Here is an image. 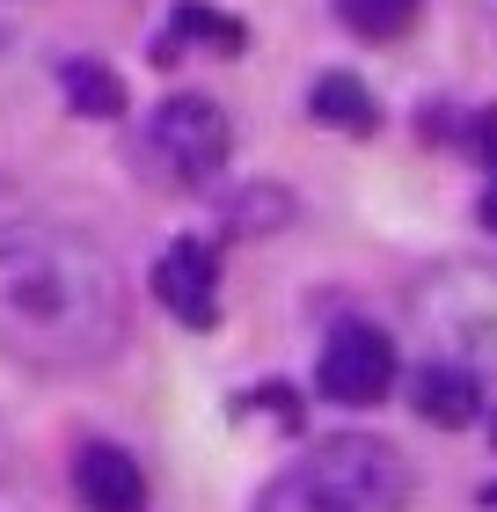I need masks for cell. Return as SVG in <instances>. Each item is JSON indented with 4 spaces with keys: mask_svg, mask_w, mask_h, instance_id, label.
<instances>
[{
    "mask_svg": "<svg viewBox=\"0 0 497 512\" xmlns=\"http://www.w3.org/2000/svg\"><path fill=\"white\" fill-rule=\"evenodd\" d=\"M132 330L117 264L52 220H0V352L37 374H88Z\"/></svg>",
    "mask_w": 497,
    "mask_h": 512,
    "instance_id": "cell-1",
    "label": "cell"
},
{
    "mask_svg": "<svg viewBox=\"0 0 497 512\" xmlns=\"http://www.w3.org/2000/svg\"><path fill=\"white\" fill-rule=\"evenodd\" d=\"M256 512H410V461L373 432L322 439L264 483Z\"/></svg>",
    "mask_w": 497,
    "mask_h": 512,
    "instance_id": "cell-2",
    "label": "cell"
},
{
    "mask_svg": "<svg viewBox=\"0 0 497 512\" xmlns=\"http://www.w3.org/2000/svg\"><path fill=\"white\" fill-rule=\"evenodd\" d=\"M410 330L424 359L468 366L476 381H497V264H446L417 286Z\"/></svg>",
    "mask_w": 497,
    "mask_h": 512,
    "instance_id": "cell-3",
    "label": "cell"
},
{
    "mask_svg": "<svg viewBox=\"0 0 497 512\" xmlns=\"http://www.w3.org/2000/svg\"><path fill=\"white\" fill-rule=\"evenodd\" d=\"M227 154H234V125H227V110L212 103V96H169V103H154V118H147V161L169 183H212L227 169Z\"/></svg>",
    "mask_w": 497,
    "mask_h": 512,
    "instance_id": "cell-4",
    "label": "cell"
},
{
    "mask_svg": "<svg viewBox=\"0 0 497 512\" xmlns=\"http://www.w3.org/2000/svg\"><path fill=\"white\" fill-rule=\"evenodd\" d=\"M395 374H402V359H395L388 330H373V322H344V330H329V344H322L315 388L329 395V403H344V410H373V403H388Z\"/></svg>",
    "mask_w": 497,
    "mask_h": 512,
    "instance_id": "cell-5",
    "label": "cell"
},
{
    "mask_svg": "<svg viewBox=\"0 0 497 512\" xmlns=\"http://www.w3.org/2000/svg\"><path fill=\"white\" fill-rule=\"evenodd\" d=\"M154 300L191 330H212L220 322V256L205 242H169L154 256Z\"/></svg>",
    "mask_w": 497,
    "mask_h": 512,
    "instance_id": "cell-6",
    "label": "cell"
},
{
    "mask_svg": "<svg viewBox=\"0 0 497 512\" xmlns=\"http://www.w3.org/2000/svg\"><path fill=\"white\" fill-rule=\"evenodd\" d=\"M74 491L88 512H147V476H139V461L125 447H110V439H88L74 454Z\"/></svg>",
    "mask_w": 497,
    "mask_h": 512,
    "instance_id": "cell-7",
    "label": "cell"
},
{
    "mask_svg": "<svg viewBox=\"0 0 497 512\" xmlns=\"http://www.w3.org/2000/svg\"><path fill=\"white\" fill-rule=\"evenodd\" d=\"M483 388H490V381H476L468 366H446V359H424V366H417V381H410V395H417V417H424V425H439V432L476 425Z\"/></svg>",
    "mask_w": 497,
    "mask_h": 512,
    "instance_id": "cell-8",
    "label": "cell"
},
{
    "mask_svg": "<svg viewBox=\"0 0 497 512\" xmlns=\"http://www.w3.org/2000/svg\"><path fill=\"white\" fill-rule=\"evenodd\" d=\"M307 110H315L322 132H351V139H366L373 125H381V103H373V88L359 74H322L315 88H307Z\"/></svg>",
    "mask_w": 497,
    "mask_h": 512,
    "instance_id": "cell-9",
    "label": "cell"
},
{
    "mask_svg": "<svg viewBox=\"0 0 497 512\" xmlns=\"http://www.w3.org/2000/svg\"><path fill=\"white\" fill-rule=\"evenodd\" d=\"M212 44V52H242V44H249V30H242V22H234V15H212V8H198V0H183V8H176V22H169V30H161V44H154V59H183V44Z\"/></svg>",
    "mask_w": 497,
    "mask_h": 512,
    "instance_id": "cell-10",
    "label": "cell"
},
{
    "mask_svg": "<svg viewBox=\"0 0 497 512\" xmlns=\"http://www.w3.org/2000/svg\"><path fill=\"white\" fill-rule=\"evenodd\" d=\"M59 88H66V103H74L81 118H117V110H125V81H117L110 66H96V59H66Z\"/></svg>",
    "mask_w": 497,
    "mask_h": 512,
    "instance_id": "cell-11",
    "label": "cell"
},
{
    "mask_svg": "<svg viewBox=\"0 0 497 512\" xmlns=\"http://www.w3.org/2000/svg\"><path fill=\"white\" fill-rule=\"evenodd\" d=\"M337 15L359 37H402L417 22V0H337Z\"/></svg>",
    "mask_w": 497,
    "mask_h": 512,
    "instance_id": "cell-12",
    "label": "cell"
},
{
    "mask_svg": "<svg viewBox=\"0 0 497 512\" xmlns=\"http://www.w3.org/2000/svg\"><path fill=\"white\" fill-rule=\"evenodd\" d=\"M468 147L483 154V169H497V110H483V118H476V132H468Z\"/></svg>",
    "mask_w": 497,
    "mask_h": 512,
    "instance_id": "cell-13",
    "label": "cell"
},
{
    "mask_svg": "<svg viewBox=\"0 0 497 512\" xmlns=\"http://www.w3.org/2000/svg\"><path fill=\"white\" fill-rule=\"evenodd\" d=\"M483 227H490V235H497V183H490V191H483Z\"/></svg>",
    "mask_w": 497,
    "mask_h": 512,
    "instance_id": "cell-14",
    "label": "cell"
},
{
    "mask_svg": "<svg viewBox=\"0 0 497 512\" xmlns=\"http://www.w3.org/2000/svg\"><path fill=\"white\" fill-rule=\"evenodd\" d=\"M490 447H497V410H490Z\"/></svg>",
    "mask_w": 497,
    "mask_h": 512,
    "instance_id": "cell-15",
    "label": "cell"
}]
</instances>
